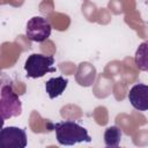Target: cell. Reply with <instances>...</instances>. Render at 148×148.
Listing matches in <instances>:
<instances>
[{"label":"cell","instance_id":"4","mask_svg":"<svg viewBox=\"0 0 148 148\" xmlns=\"http://www.w3.org/2000/svg\"><path fill=\"white\" fill-rule=\"evenodd\" d=\"M52 31L51 23L47 18L43 16H34L31 17L25 25V36L31 42L42 43L46 40Z\"/></svg>","mask_w":148,"mask_h":148},{"label":"cell","instance_id":"10","mask_svg":"<svg viewBox=\"0 0 148 148\" xmlns=\"http://www.w3.org/2000/svg\"><path fill=\"white\" fill-rule=\"evenodd\" d=\"M3 124H5V118L0 116V130L3 127Z\"/></svg>","mask_w":148,"mask_h":148},{"label":"cell","instance_id":"7","mask_svg":"<svg viewBox=\"0 0 148 148\" xmlns=\"http://www.w3.org/2000/svg\"><path fill=\"white\" fill-rule=\"evenodd\" d=\"M67 84H68V80L62 76L51 77L45 82V91L47 92L49 97L53 99L62 95V92L67 88Z\"/></svg>","mask_w":148,"mask_h":148},{"label":"cell","instance_id":"9","mask_svg":"<svg viewBox=\"0 0 148 148\" xmlns=\"http://www.w3.org/2000/svg\"><path fill=\"white\" fill-rule=\"evenodd\" d=\"M135 65L138 66L139 69L146 72L148 69L147 67V42H143L139 49L136 50V53H135Z\"/></svg>","mask_w":148,"mask_h":148},{"label":"cell","instance_id":"8","mask_svg":"<svg viewBox=\"0 0 148 148\" xmlns=\"http://www.w3.org/2000/svg\"><path fill=\"white\" fill-rule=\"evenodd\" d=\"M121 136L123 133L120 131V128L118 126H109L105 128L104 134H103V139H104V143L106 147H111V148H116L120 145L121 141Z\"/></svg>","mask_w":148,"mask_h":148},{"label":"cell","instance_id":"1","mask_svg":"<svg viewBox=\"0 0 148 148\" xmlns=\"http://www.w3.org/2000/svg\"><path fill=\"white\" fill-rule=\"evenodd\" d=\"M22 113V102L14 90L13 80L0 74V116L5 119L18 117Z\"/></svg>","mask_w":148,"mask_h":148},{"label":"cell","instance_id":"3","mask_svg":"<svg viewBox=\"0 0 148 148\" xmlns=\"http://www.w3.org/2000/svg\"><path fill=\"white\" fill-rule=\"evenodd\" d=\"M54 58L52 56H44L40 53L30 54L24 64L25 75L31 79L43 77L46 73H56Z\"/></svg>","mask_w":148,"mask_h":148},{"label":"cell","instance_id":"2","mask_svg":"<svg viewBox=\"0 0 148 148\" xmlns=\"http://www.w3.org/2000/svg\"><path fill=\"white\" fill-rule=\"evenodd\" d=\"M56 139L61 146H73L80 142H91L87 128L73 120H64L52 125Z\"/></svg>","mask_w":148,"mask_h":148},{"label":"cell","instance_id":"6","mask_svg":"<svg viewBox=\"0 0 148 148\" xmlns=\"http://www.w3.org/2000/svg\"><path fill=\"white\" fill-rule=\"evenodd\" d=\"M127 98L131 105L138 111H147L148 110V87L143 83L134 84L128 94Z\"/></svg>","mask_w":148,"mask_h":148},{"label":"cell","instance_id":"5","mask_svg":"<svg viewBox=\"0 0 148 148\" xmlns=\"http://www.w3.org/2000/svg\"><path fill=\"white\" fill-rule=\"evenodd\" d=\"M27 145L28 138L23 128L8 126L0 130V148H24Z\"/></svg>","mask_w":148,"mask_h":148}]
</instances>
